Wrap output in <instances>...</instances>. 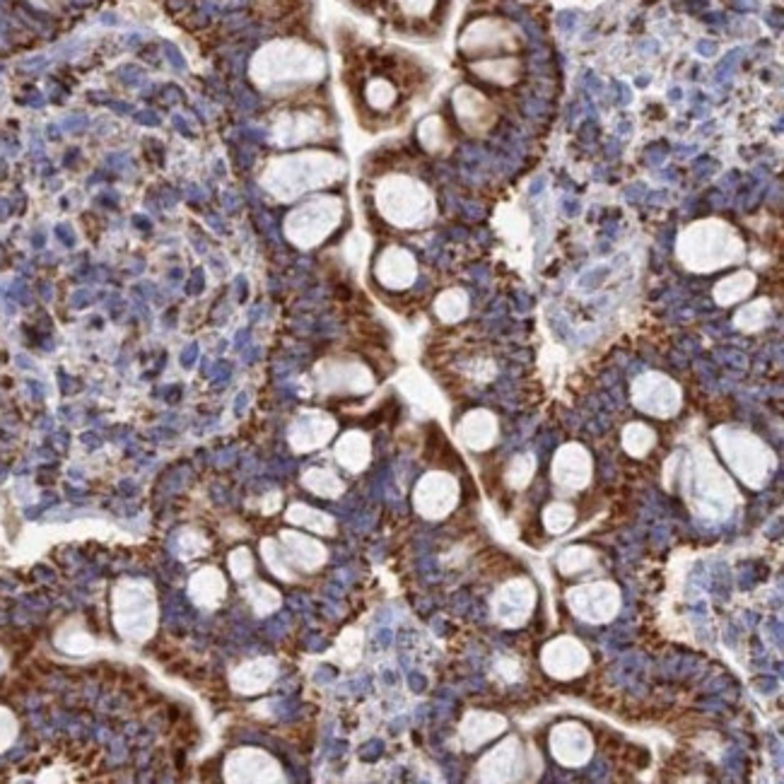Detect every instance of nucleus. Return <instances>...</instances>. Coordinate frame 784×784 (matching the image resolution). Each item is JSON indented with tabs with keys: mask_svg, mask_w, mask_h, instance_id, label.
<instances>
[{
	"mask_svg": "<svg viewBox=\"0 0 784 784\" xmlns=\"http://www.w3.org/2000/svg\"><path fill=\"white\" fill-rule=\"evenodd\" d=\"M679 254L697 271H709V268L727 266L733 256H739L741 242L737 232L721 220H703V223H695L683 232Z\"/></svg>",
	"mask_w": 784,
	"mask_h": 784,
	"instance_id": "nucleus-4",
	"label": "nucleus"
},
{
	"mask_svg": "<svg viewBox=\"0 0 784 784\" xmlns=\"http://www.w3.org/2000/svg\"><path fill=\"white\" fill-rule=\"evenodd\" d=\"M459 46L467 56H509L522 46V34L505 20L485 18L469 24L467 32L461 34Z\"/></svg>",
	"mask_w": 784,
	"mask_h": 784,
	"instance_id": "nucleus-7",
	"label": "nucleus"
},
{
	"mask_svg": "<svg viewBox=\"0 0 784 784\" xmlns=\"http://www.w3.org/2000/svg\"><path fill=\"white\" fill-rule=\"evenodd\" d=\"M18 737V721L12 717L10 709L0 707V753L10 749L12 741Z\"/></svg>",
	"mask_w": 784,
	"mask_h": 784,
	"instance_id": "nucleus-20",
	"label": "nucleus"
},
{
	"mask_svg": "<svg viewBox=\"0 0 784 784\" xmlns=\"http://www.w3.org/2000/svg\"><path fill=\"white\" fill-rule=\"evenodd\" d=\"M5 664H8V659H5V654H3V649H0V671L5 669Z\"/></svg>",
	"mask_w": 784,
	"mask_h": 784,
	"instance_id": "nucleus-22",
	"label": "nucleus"
},
{
	"mask_svg": "<svg viewBox=\"0 0 784 784\" xmlns=\"http://www.w3.org/2000/svg\"><path fill=\"white\" fill-rule=\"evenodd\" d=\"M435 3H437V0H399L401 10L406 12V15H411V18H425V15H430Z\"/></svg>",
	"mask_w": 784,
	"mask_h": 784,
	"instance_id": "nucleus-21",
	"label": "nucleus"
},
{
	"mask_svg": "<svg viewBox=\"0 0 784 784\" xmlns=\"http://www.w3.org/2000/svg\"><path fill=\"white\" fill-rule=\"evenodd\" d=\"M437 312H439V316L447 318V322L461 318L463 314H467V295H463V292H459V290L445 292V295L437 300Z\"/></svg>",
	"mask_w": 784,
	"mask_h": 784,
	"instance_id": "nucleus-19",
	"label": "nucleus"
},
{
	"mask_svg": "<svg viewBox=\"0 0 784 784\" xmlns=\"http://www.w3.org/2000/svg\"><path fill=\"white\" fill-rule=\"evenodd\" d=\"M367 451H370V447H367L365 435L350 433V435L343 437V443L338 447V457L346 461V467L358 469V467H362L360 461L367 459Z\"/></svg>",
	"mask_w": 784,
	"mask_h": 784,
	"instance_id": "nucleus-18",
	"label": "nucleus"
},
{
	"mask_svg": "<svg viewBox=\"0 0 784 784\" xmlns=\"http://www.w3.org/2000/svg\"><path fill=\"white\" fill-rule=\"evenodd\" d=\"M251 80L264 92H292L324 78L326 58L298 40H276L251 58Z\"/></svg>",
	"mask_w": 784,
	"mask_h": 784,
	"instance_id": "nucleus-1",
	"label": "nucleus"
},
{
	"mask_svg": "<svg viewBox=\"0 0 784 784\" xmlns=\"http://www.w3.org/2000/svg\"><path fill=\"white\" fill-rule=\"evenodd\" d=\"M334 433V423H331L326 415H318V413H310V415H304L302 421L295 423V443H300L298 447L302 449H310V435H314V443L318 447V443H324V439Z\"/></svg>",
	"mask_w": 784,
	"mask_h": 784,
	"instance_id": "nucleus-14",
	"label": "nucleus"
},
{
	"mask_svg": "<svg viewBox=\"0 0 784 784\" xmlns=\"http://www.w3.org/2000/svg\"><path fill=\"white\" fill-rule=\"evenodd\" d=\"M343 220V201L336 195H314V199L292 208L285 217V235L302 249L322 244Z\"/></svg>",
	"mask_w": 784,
	"mask_h": 784,
	"instance_id": "nucleus-5",
	"label": "nucleus"
},
{
	"mask_svg": "<svg viewBox=\"0 0 784 784\" xmlns=\"http://www.w3.org/2000/svg\"><path fill=\"white\" fill-rule=\"evenodd\" d=\"M189 592H191L195 604L213 606V604L220 602V596H223L225 584H223V578H220V572H215V570H201V572L195 574V578L191 580Z\"/></svg>",
	"mask_w": 784,
	"mask_h": 784,
	"instance_id": "nucleus-13",
	"label": "nucleus"
},
{
	"mask_svg": "<svg viewBox=\"0 0 784 784\" xmlns=\"http://www.w3.org/2000/svg\"><path fill=\"white\" fill-rule=\"evenodd\" d=\"M322 382L326 389H350V391H365L372 387V377L362 365H348V362H331L322 367Z\"/></svg>",
	"mask_w": 784,
	"mask_h": 784,
	"instance_id": "nucleus-11",
	"label": "nucleus"
},
{
	"mask_svg": "<svg viewBox=\"0 0 784 784\" xmlns=\"http://www.w3.org/2000/svg\"><path fill=\"white\" fill-rule=\"evenodd\" d=\"M415 259L401 247H389L382 251L377 261V278L379 283L391 288V290H401L408 288L415 280Z\"/></svg>",
	"mask_w": 784,
	"mask_h": 784,
	"instance_id": "nucleus-10",
	"label": "nucleus"
},
{
	"mask_svg": "<svg viewBox=\"0 0 784 784\" xmlns=\"http://www.w3.org/2000/svg\"><path fill=\"white\" fill-rule=\"evenodd\" d=\"M478 78H483L493 85H514L522 78V60L517 56H495L481 58L471 66Z\"/></svg>",
	"mask_w": 784,
	"mask_h": 784,
	"instance_id": "nucleus-12",
	"label": "nucleus"
},
{
	"mask_svg": "<svg viewBox=\"0 0 784 784\" xmlns=\"http://www.w3.org/2000/svg\"><path fill=\"white\" fill-rule=\"evenodd\" d=\"M451 104H455V114L463 131L478 136V133H485L495 126L497 112L493 102H490L481 90L463 85V88H459L455 97H451Z\"/></svg>",
	"mask_w": 784,
	"mask_h": 784,
	"instance_id": "nucleus-9",
	"label": "nucleus"
},
{
	"mask_svg": "<svg viewBox=\"0 0 784 784\" xmlns=\"http://www.w3.org/2000/svg\"><path fill=\"white\" fill-rule=\"evenodd\" d=\"M114 623L131 640H148L155 628L153 590L141 582H124L114 592Z\"/></svg>",
	"mask_w": 784,
	"mask_h": 784,
	"instance_id": "nucleus-6",
	"label": "nucleus"
},
{
	"mask_svg": "<svg viewBox=\"0 0 784 784\" xmlns=\"http://www.w3.org/2000/svg\"><path fill=\"white\" fill-rule=\"evenodd\" d=\"M365 100L374 112H389L399 100V90L394 88V82L387 78H372L365 88Z\"/></svg>",
	"mask_w": 784,
	"mask_h": 784,
	"instance_id": "nucleus-16",
	"label": "nucleus"
},
{
	"mask_svg": "<svg viewBox=\"0 0 784 784\" xmlns=\"http://www.w3.org/2000/svg\"><path fill=\"white\" fill-rule=\"evenodd\" d=\"M418 141L427 153H443L449 148V131L443 116H427L418 126Z\"/></svg>",
	"mask_w": 784,
	"mask_h": 784,
	"instance_id": "nucleus-15",
	"label": "nucleus"
},
{
	"mask_svg": "<svg viewBox=\"0 0 784 784\" xmlns=\"http://www.w3.org/2000/svg\"><path fill=\"white\" fill-rule=\"evenodd\" d=\"M346 175L343 159L326 150H300L273 157L261 171V187L278 201H295L326 189Z\"/></svg>",
	"mask_w": 784,
	"mask_h": 784,
	"instance_id": "nucleus-2",
	"label": "nucleus"
},
{
	"mask_svg": "<svg viewBox=\"0 0 784 784\" xmlns=\"http://www.w3.org/2000/svg\"><path fill=\"white\" fill-rule=\"evenodd\" d=\"M273 143L280 148H300L314 141H322L328 133V124L322 112H310V109H298V112H285L273 121Z\"/></svg>",
	"mask_w": 784,
	"mask_h": 784,
	"instance_id": "nucleus-8",
	"label": "nucleus"
},
{
	"mask_svg": "<svg viewBox=\"0 0 784 784\" xmlns=\"http://www.w3.org/2000/svg\"><path fill=\"white\" fill-rule=\"evenodd\" d=\"M377 211L394 227H425L435 217L433 191L411 175H387L374 187Z\"/></svg>",
	"mask_w": 784,
	"mask_h": 784,
	"instance_id": "nucleus-3",
	"label": "nucleus"
},
{
	"mask_svg": "<svg viewBox=\"0 0 784 784\" xmlns=\"http://www.w3.org/2000/svg\"><path fill=\"white\" fill-rule=\"evenodd\" d=\"M753 283H755V280H753L751 273H737V276H731L727 280H721L715 295H717V300L721 304H729L733 300H741V298L749 295V292L753 290Z\"/></svg>",
	"mask_w": 784,
	"mask_h": 784,
	"instance_id": "nucleus-17",
	"label": "nucleus"
}]
</instances>
